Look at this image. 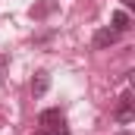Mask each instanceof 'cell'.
<instances>
[{
	"label": "cell",
	"mask_w": 135,
	"mask_h": 135,
	"mask_svg": "<svg viewBox=\"0 0 135 135\" xmlns=\"http://www.w3.org/2000/svg\"><path fill=\"white\" fill-rule=\"evenodd\" d=\"M116 135H132V132H116Z\"/></svg>",
	"instance_id": "obj_8"
},
{
	"label": "cell",
	"mask_w": 135,
	"mask_h": 135,
	"mask_svg": "<svg viewBox=\"0 0 135 135\" xmlns=\"http://www.w3.org/2000/svg\"><path fill=\"white\" fill-rule=\"evenodd\" d=\"M54 9H57V3H54V0H41V3H35L32 9H28V16H32L35 22H41V19H47Z\"/></svg>",
	"instance_id": "obj_5"
},
{
	"label": "cell",
	"mask_w": 135,
	"mask_h": 135,
	"mask_svg": "<svg viewBox=\"0 0 135 135\" xmlns=\"http://www.w3.org/2000/svg\"><path fill=\"white\" fill-rule=\"evenodd\" d=\"M113 119L119 123V126H129L135 119V101H132V91H123V98L116 104V110H113Z\"/></svg>",
	"instance_id": "obj_2"
},
{
	"label": "cell",
	"mask_w": 135,
	"mask_h": 135,
	"mask_svg": "<svg viewBox=\"0 0 135 135\" xmlns=\"http://www.w3.org/2000/svg\"><path fill=\"white\" fill-rule=\"evenodd\" d=\"M47 88H50V72H44V69H38L32 79V94L35 98H44L47 94Z\"/></svg>",
	"instance_id": "obj_4"
},
{
	"label": "cell",
	"mask_w": 135,
	"mask_h": 135,
	"mask_svg": "<svg viewBox=\"0 0 135 135\" xmlns=\"http://www.w3.org/2000/svg\"><path fill=\"white\" fill-rule=\"evenodd\" d=\"M113 32H119V35H126L129 28H132V19H129V13L126 9H116L113 13V25H110Z\"/></svg>",
	"instance_id": "obj_6"
},
{
	"label": "cell",
	"mask_w": 135,
	"mask_h": 135,
	"mask_svg": "<svg viewBox=\"0 0 135 135\" xmlns=\"http://www.w3.org/2000/svg\"><path fill=\"white\" fill-rule=\"evenodd\" d=\"M32 135H54V132H47V129H35Z\"/></svg>",
	"instance_id": "obj_7"
},
{
	"label": "cell",
	"mask_w": 135,
	"mask_h": 135,
	"mask_svg": "<svg viewBox=\"0 0 135 135\" xmlns=\"http://www.w3.org/2000/svg\"><path fill=\"white\" fill-rule=\"evenodd\" d=\"M38 126L47 129V132H54V135H69L66 132V116H63L60 107H47V110H41V113H38Z\"/></svg>",
	"instance_id": "obj_1"
},
{
	"label": "cell",
	"mask_w": 135,
	"mask_h": 135,
	"mask_svg": "<svg viewBox=\"0 0 135 135\" xmlns=\"http://www.w3.org/2000/svg\"><path fill=\"white\" fill-rule=\"evenodd\" d=\"M119 38H123V35L113 32V28H98V32H94V38H91V47H94V50H107V47L119 44Z\"/></svg>",
	"instance_id": "obj_3"
}]
</instances>
